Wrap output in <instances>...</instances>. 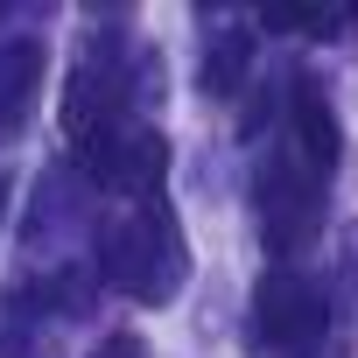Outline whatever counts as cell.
Segmentation results:
<instances>
[{
    "label": "cell",
    "mask_w": 358,
    "mask_h": 358,
    "mask_svg": "<svg viewBox=\"0 0 358 358\" xmlns=\"http://www.w3.org/2000/svg\"><path fill=\"white\" fill-rule=\"evenodd\" d=\"M253 316H260V337L274 344V351H309L316 337H323V295L302 281V274H267L260 281V295H253Z\"/></svg>",
    "instance_id": "1"
},
{
    "label": "cell",
    "mask_w": 358,
    "mask_h": 358,
    "mask_svg": "<svg viewBox=\"0 0 358 358\" xmlns=\"http://www.w3.org/2000/svg\"><path fill=\"white\" fill-rule=\"evenodd\" d=\"M316 204H323V176H309V169H295V162H267L260 169V232H267V246H302L309 239V225H316Z\"/></svg>",
    "instance_id": "2"
},
{
    "label": "cell",
    "mask_w": 358,
    "mask_h": 358,
    "mask_svg": "<svg viewBox=\"0 0 358 358\" xmlns=\"http://www.w3.org/2000/svg\"><path fill=\"white\" fill-rule=\"evenodd\" d=\"M295 141H302V169L309 176H330L344 134H337V113H330V99H323L316 78H295Z\"/></svg>",
    "instance_id": "3"
},
{
    "label": "cell",
    "mask_w": 358,
    "mask_h": 358,
    "mask_svg": "<svg viewBox=\"0 0 358 358\" xmlns=\"http://www.w3.org/2000/svg\"><path fill=\"white\" fill-rule=\"evenodd\" d=\"M36 78H43V43H8L0 50V141L22 127V106H29Z\"/></svg>",
    "instance_id": "4"
},
{
    "label": "cell",
    "mask_w": 358,
    "mask_h": 358,
    "mask_svg": "<svg viewBox=\"0 0 358 358\" xmlns=\"http://www.w3.org/2000/svg\"><path fill=\"white\" fill-rule=\"evenodd\" d=\"M64 127H71L78 148L99 141V134H113V92L99 85V71H78V78L64 85Z\"/></svg>",
    "instance_id": "5"
},
{
    "label": "cell",
    "mask_w": 358,
    "mask_h": 358,
    "mask_svg": "<svg viewBox=\"0 0 358 358\" xmlns=\"http://www.w3.org/2000/svg\"><path fill=\"white\" fill-rule=\"evenodd\" d=\"M162 169H169V141L155 127H141V134L120 141V190H155Z\"/></svg>",
    "instance_id": "6"
},
{
    "label": "cell",
    "mask_w": 358,
    "mask_h": 358,
    "mask_svg": "<svg viewBox=\"0 0 358 358\" xmlns=\"http://www.w3.org/2000/svg\"><path fill=\"white\" fill-rule=\"evenodd\" d=\"M246 57H253V43H246V36H218V50L204 57V92H211V99L239 92V85H246Z\"/></svg>",
    "instance_id": "7"
},
{
    "label": "cell",
    "mask_w": 358,
    "mask_h": 358,
    "mask_svg": "<svg viewBox=\"0 0 358 358\" xmlns=\"http://www.w3.org/2000/svg\"><path fill=\"white\" fill-rule=\"evenodd\" d=\"M92 358H141V337H127V330H113V337H106V344H99Z\"/></svg>",
    "instance_id": "8"
},
{
    "label": "cell",
    "mask_w": 358,
    "mask_h": 358,
    "mask_svg": "<svg viewBox=\"0 0 358 358\" xmlns=\"http://www.w3.org/2000/svg\"><path fill=\"white\" fill-rule=\"evenodd\" d=\"M8 190H15V183H8V169H0V218H8Z\"/></svg>",
    "instance_id": "9"
}]
</instances>
